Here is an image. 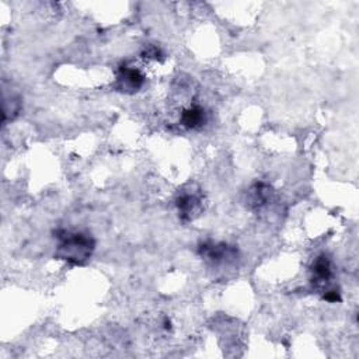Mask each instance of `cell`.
<instances>
[{"label":"cell","instance_id":"1","mask_svg":"<svg viewBox=\"0 0 359 359\" xmlns=\"http://www.w3.org/2000/svg\"><path fill=\"white\" fill-rule=\"evenodd\" d=\"M57 258L65 260L73 265H83L93 256L96 243L93 237L82 232L59 230L58 232Z\"/></svg>","mask_w":359,"mask_h":359},{"label":"cell","instance_id":"8","mask_svg":"<svg viewBox=\"0 0 359 359\" xmlns=\"http://www.w3.org/2000/svg\"><path fill=\"white\" fill-rule=\"evenodd\" d=\"M143 55H145V58H150V59H157L158 57H161V55H162V51H161V50H158L157 47H149V48H146V50H145Z\"/></svg>","mask_w":359,"mask_h":359},{"label":"cell","instance_id":"2","mask_svg":"<svg viewBox=\"0 0 359 359\" xmlns=\"http://www.w3.org/2000/svg\"><path fill=\"white\" fill-rule=\"evenodd\" d=\"M199 254L214 267L229 265L237 260L236 247L226 243L207 242L199 246Z\"/></svg>","mask_w":359,"mask_h":359},{"label":"cell","instance_id":"4","mask_svg":"<svg viewBox=\"0 0 359 359\" xmlns=\"http://www.w3.org/2000/svg\"><path fill=\"white\" fill-rule=\"evenodd\" d=\"M313 279L311 283L317 291L323 294L327 292V288L330 285V281L333 279V267L331 261L327 256H318L311 267Z\"/></svg>","mask_w":359,"mask_h":359},{"label":"cell","instance_id":"6","mask_svg":"<svg viewBox=\"0 0 359 359\" xmlns=\"http://www.w3.org/2000/svg\"><path fill=\"white\" fill-rule=\"evenodd\" d=\"M272 188L265 183H256L247 191V204L254 209H261L272 199Z\"/></svg>","mask_w":359,"mask_h":359},{"label":"cell","instance_id":"5","mask_svg":"<svg viewBox=\"0 0 359 359\" xmlns=\"http://www.w3.org/2000/svg\"><path fill=\"white\" fill-rule=\"evenodd\" d=\"M145 85V76L135 68L124 66L119 69L116 76V88L118 90L125 93L138 92Z\"/></svg>","mask_w":359,"mask_h":359},{"label":"cell","instance_id":"7","mask_svg":"<svg viewBox=\"0 0 359 359\" xmlns=\"http://www.w3.org/2000/svg\"><path fill=\"white\" fill-rule=\"evenodd\" d=\"M205 123V111L203 107L192 105L185 108L181 114V124L188 130H196Z\"/></svg>","mask_w":359,"mask_h":359},{"label":"cell","instance_id":"3","mask_svg":"<svg viewBox=\"0 0 359 359\" xmlns=\"http://www.w3.org/2000/svg\"><path fill=\"white\" fill-rule=\"evenodd\" d=\"M177 208L183 220H192L203 211V195L196 191H183L177 198Z\"/></svg>","mask_w":359,"mask_h":359}]
</instances>
